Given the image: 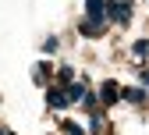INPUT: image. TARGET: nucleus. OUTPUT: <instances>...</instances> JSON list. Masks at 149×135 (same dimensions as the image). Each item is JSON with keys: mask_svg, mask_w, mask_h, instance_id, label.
Instances as JSON below:
<instances>
[{"mask_svg": "<svg viewBox=\"0 0 149 135\" xmlns=\"http://www.w3.org/2000/svg\"><path fill=\"white\" fill-rule=\"evenodd\" d=\"M107 18L117 22V25H124L128 18H132V0H110L107 4Z\"/></svg>", "mask_w": 149, "mask_h": 135, "instance_id": "nucleus-1", "label": "nucleus"}, {"mask_svg": "<svg viewBox=\"0 0 149 135\" xmlns=\"http://www.w3.org/2000/svg\"><path fill=\"white\" fill-rule=\"evenodd\" d=\"M85 14H89V22L103 25L107 22V0H85Z\"/></svg>", "mask_w": 149, "mask_h": 135, "instance_id": "nucleus-2", "label": "nucleus"}, {"mask_svg": "<svg viewBox=\"0 0 149 135\" xmlns=\"http://www.w3.org/2000/svg\"><path fill=\"white\" fill-rule=\"evenodd\" d=\"M100 100H103V103H117V100H121V85H117V82H103Z\"/></svg>", "mask_w": 149, "mask_h": 135, "instance_id": "nucleus-3", "label": "nucleus"}, {"mask_svg": "<svg viewBox=\"0 0 149 135\" xmlns=\"http://www.w3.org/2000/svg\"><path fill=\"white\" fill-rule=\"evenodd\" d=\"M46 103H50L53 110H61V107H68V92H61V89H46Z\"/></svg>", "mask_w": 149, "mask_h": 135, "instance_id": "nucleus-4", "label": "nucleus"}, {"mask_svg": "<svg viewBox=\"0 0 149 135\" xmlns=\"http://www.w3.org/2000/svg\"><path fill=\"white\" fill-rule=\"evenodd\" d=\"M64 89H68V103L85 100V85H82V82H71V85H64Z\"/></svg>", "mask_w": 149, "mask_h": 135, "instance_id": "nucleus-5", "label": "nucleus"}, {"mask_svg": "<svg viewBox=\"0 0 149 135\" xmlns=\"http://www.w3.org/2000/svg\"><path fill=\"white\" fill-rule=\"evenodd\" d=\"M121 96H124L128 103H146V96H149V92H146V89H124Z\"/></svg>", "mask_w": 149, "mask_h": 135, "instance_id": "nucleus-6", "label": "nucleus"}, {"mask_svg": "<svg viewBox=\"0 0 149 135\" xmlns=\"http://www.w3.org/2000/svg\"><path fill=\"white\" fill-rule=\"evenodd\" d=\"M100 29H103V25H96V22H89V18L82 22V36H85V39H96V36H103Z\"/></svg>", "mask_w": 149, "mask_h": 135, "instance_id": "nucleus-7", "label": "nucleus"}, {"mask_svg": "<svg viewBox=\"0 0 149 135\" xmlns=\"http://www.w3.org/2000/svg\"><path fill=\"white\" fill-rule=\"evenodd\" d=\"M132 50H135V57H139V61H146V57H149V43H146V39H139Z\"/></svg>", "mask_w": 149, "mask_h": 135, "instance_id": "nucleus-8", "label": "nucleus"}, {"mask_svg": "<svg viewBox=\"0 0 149 135\" xmlns=\"http://www.w3.org/2000/svg\"><path fill=\"white\" fill-rule=\"evenodd\" d=\"M64 132H68V135H85L82 125H74V121H64Z\"/></svg>", "mask_w": 149, "mask_h": 135, "instance_id": "nucleus-9", "label": "nucleus"}, {"mask_svg": "<svg viewBox=\"0 0 149 135\" xmlns=\"http://www.w3.org/2000/svg\"><path fill=\"white\" fill-rule=\"evenodd\" d=\"M57 75H61V82H68V85H71V78H74V71H71V68H61Z\"/></svg>", "mask_w": 149, "mask_h": 135, "instance_id": "nucleus-10", "label": "nucleus"}, {"mask_svg": "<svg viewBox=\"0 0 149 135\" xmlns=\"http://www.w3.org/2000/svg\"><path fill=\"white\" fill-rule=\"evenodd\" d=\"M142 82H146V85H149V71H146V75H142Z\"/></svg>", "mask_w": 149, "mask_h": 135, "instance_id": "nucleus-11", "label": "nucleus"}, {"mask_svg": "<svg viewBox=\"0 0 149 135\" xmlns=\"http://www.w3.org/2000/svg\"><path fill=\"white\" fill-rule=\"evenodd\" d=\"M0 135H7V132H4V128H0Z\"/></svg>", "mask_w": 149, "mask_h": 135, "instance_id": "nucleus-12", "label": "nucleus"}]
</instances>
